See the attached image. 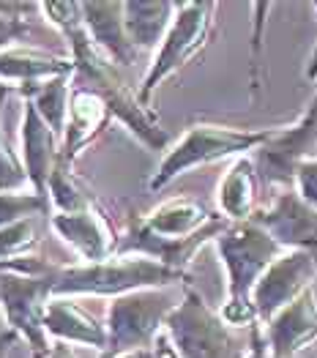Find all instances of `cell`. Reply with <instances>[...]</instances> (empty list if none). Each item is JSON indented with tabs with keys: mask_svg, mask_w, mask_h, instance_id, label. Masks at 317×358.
Here are the masks:
<instances>
[{
	"mask_svg": "<svg viewBox=\"0 0 317 358\" xmlns=\"http://www.w3.org/2000/svg\"><path fill=\"white\" fill-rule=\"evenodd\" d=\"M0 273H22V276H44L52 287V299H74V296H99V299H120L137 290H162L170 285H189V273L164 268L148 257H110L101 263H52L36 255H22L0 263Z\"/></svg>",
	"mask_w": 317,
	"mask_h": 358,
	"instance_id": "1",
	"label": "cell"
},
{
	"mask_svg": "<svg viewBox=\"0 0 317 358\" xmlns=\"http://www.w3.org/2000/svg\"><path fill=\"white\" fill-rule=\"evenodd\" d=\"M85 17V14H83ZM69 44V58L74 60L77 74L87 83V88L96 90L113 110V118L123 123L145 148L150 150H167L170 148V134L162 129L159 115L150 110V104H145L140 99L137 88H132L113 60L107 58L90 38L85 28V20L71 25L69 30L60 33Z\"/></svg>",
	"mask_w": 317,
	"mask_h": 358,
	"instance_id": "2",
	"label": "cell"
},
{
	"mask_svg": "<svg viewBox=\"0 0 317 358\" xmlns=\"http://www.w3.org/2000/svg\"><path fill=\"white\" fill-rule=\"evenodd\" d=\"M213 246L225 266V282H227L225 303L219 312L232 329H252L258 323L252 293L262 273L285 255V249L255 219L230 222L227 230L213 241Z\"/></svg>",
	"mask_w": 317,
	"mask_h": 358,
	"instance_id": "3",
	"label": "cell"
},
{
	"mask_svg": "<svg viewBox=\"0 0 317 358\" xmlns=\"http://www.w3.org/2000/svg\"><path fill=\"white\" fill-rule=\"evenodd\" d=\"M274 129L276 126L246 129V126H227V123H213V120H195L183 129L178 143L164 150L153 178L148 180V189L162 192L164 186H170L175 178H181L183 173L195 167H205L222 159L252 156L271 140Z\"/></svg>",
	"mask_w": 317,
	"mask_h": 358,
	"instance_id": "4",
	"label": "cell"
},
{
	"mask_svg": "<svg viewBox=\"0 0 317 358\" xmlns=\"http://www.w3.org/2000/svg\"><path fill=\"white\" fill-rule=\"evenodd\" d=\"M164 334L181 358H249L252 350V329H232L192 285H183Z\"/></svg>",
	"mask_w": 317,
	"mask_h": 358,
	"instance_id": "5",
	"label": "cell"
},
{
	"mask_svg": "<svg viewBox=\"0 0 317 358\" xmlns=\"http://www.w3.org/2000/svg\"><path fill=\"white\" fill-rule=\"evenodd\" d=\"M216 11H219V3H213V0L178 3V14H175L173 25L167 30L162 47L153 52V60H150L143 83L137 88L145 104H150L153 93L164 80H170L189 60H195L205 52V47L216 36Z\"/></svg>",
	"mask_w": 317,
	"mask_h": 358,
	"instance_id": "6",
	"label": "cell"
},
{
	"mask_svg": "<svg viewBox=\"0 0 317 358\" xmlns=\"http://www.w3.org/2000/svg\"><path fill=\"white\" fill-rule=\"evenodd\" d=\"M178 296L167 287L162 290H137L113 299L107 309V350L99 358H113L129 350L153 348L156 336L164 331L167 317L178 306Z\"/></svg>",
	"mask_w": 317,
	"mask_h": 358,
	"instance_id": "7",
	"label": "cell"
},
{
	"mask_svg": "<svg viewBox=\"0 0 317 358\" xmlns=\"http://www.w3.org/2000/svg\"><path fill=\"white\" fill-rule=\"evenodd\" d=\"M52 287L44 276L0 273V312L11 329L30 348V356L47 358L52 345L47 334V306Z\"/></svg>",
	"mask_w": 317,
	"mask_h": 358,
	"instance_id": "8",
	"label": "cell"
},
{
	"mask_svg": "<svg viewBox=\"0 0 317 358\" xmlns=\"http://www.w3.org/2000/svg\"><path fill=\"white\" fill-rule=\"evenodd\" d=\"M317 83L315 96L304 107V113L290 126H276L271 140L255 153L260 180L268 186H288L293 189L298 167L317 156Z\"/></svg>",
	"mask_w": 317,
	"mask_h": 358,
	"instance_id": "9",
	"label": "cell"
},
{
	"mask_svg": "<svg viewBox=\"0 0 317 358\" xmlns=\"http://www.w3.org/2000/svg\"><path fill=\"white\" fill-rule=\"evenodd\" d=\"M227 224H230V222L219 213V216H216L205 230H200L197 236L175 241V238H159V236H153L143 224L140 216H132L129 224H126V230H123L120 238H118L115 255H120V257H148V260L162 263L164 268H173V271H178V273H189V266H192L195 255L200 252L205 243L219 238V236L227 230Z\"/></svg>",
	"mask_w": 317,
	"mask_h": 358,
	"instance_id": "10",
	"label": "cell"
},
{
	"mask_svg": "<svg viewBox=\"0 0 317 358\" xmlns=\"http://www.w3.org/2000/svg\"><path fill=\"white\" fill-rule=\"evenodd\" d=\"M317 279L315 260L304 252H285L258 282L252 303L258 312V323H271L282 309H288L298 296H304Z\"/></svg>",
	"mask_w": 317,
	"mask_h": 358,
	"instance_id": "11",
	"label": "cell"
},
{
	"mask_svg": "<svg viewBox=\"0 0 317 358\" xmlns=\"http://www.w3.org/2000/svg\"><path fill=\"white\" fill-rule=\"evenodd\" d=\"M255 222L282 243L285 252H304L317 266V210L309 208L295 189H285L268 208L255 213Z\"/></svg>",
	"mask_w": 317,
	"mask_h": 358,
	"instance_id": "12",
	"label": "cell"
},
{
	"mask_svg": "<svg viewBox=\"0 0 317 358\" xmlns=\"http://www.w3.org/2000/svg\"><path fill=\"white\" fill-rule=\"evenodd\" d=\"M50 227L63 243H69L85 263H101L115 257L118 236L107 210L99 203L77 213H52Z\"/></svg>",
	"mask_w": 317,
	"mask_h": 358,
	"instance_id": "13",
	"label": "cell"
},
{
	"mask_svg": "<svg viewBox=\"0 0 317 358\" xmlns=\"http://www.w3.org/2000/svg\"><path fill=\"white\" fill-rule=\"evenodd\" d=\"M60 143L63 140L50 129V123L38 115L36 104L25 99L22 123H20V145H22L20 156H22L25 173H28L30 192H36L44 200H50V178L60 162Z\"/></svg>",
	"mask_w": 317,
	"mask_h": 358,
	"instance_id": "14",
	"label": "cell"
},
{
	"mask_svg": "<svg viewBox=\"0 0 317 358\" xmlns=\"http://www.w3.org/2000/svg\"><path fill=\"white\" fill-rule=\"evenodd\" d=\"M113 123L110 104L90 88L71 90V104H69V120L60 143V162L74 167L77 159L85 153Z\"/></svg>",
	"mask_w": 317,
	"mask_h": 358,
	"instance_id": "15",
	"label": "cell"
},
{
	"mask_svg": "<svg viewBox=\"0 0 317 358\" xmlns=\"http://www.w3.org/2000/svg\"><path fill=\"white\" fill-rule=\"evenodd\" d=\"M265 342L274 358H295L317 342V293L309 287L304 296L282 309L271 323L262 326Z\"/></svg>",
	"mask_w": 317,
	"mask_h": 358,
	"instance_id": "16",
	"label": "cell"
},
{
	"mask_svg": "<svg viewBox=\"0 0 317 358\" xmlns=\"http://www.w3.org/2000/svg\"><path fill=\"white\" fill-rule=\"evenodd\" d=\"M77 66L69 55H55V52H44L36 47H22V44H11L0 52V83L11 85L20 83L22 85H38L47 80H58V77H74Z\"/></svg>",
	"mask_w": 317,
	"mask_h": 358,
	"instance_id": "17",
	"label": "cell"
},
{
	"mask_svg": "<svg viewBox=\"0 0 317 358\" xmlns=\"http://www.w3.org/2000/svg\"><path fill=\"white\" fill-rule=\"evenodd\" d=\"M260 173L252 156H238L216 186V206L227 222H249L260 210Z\"/></svg>",
	"mask_w": 317,
	"mask_h": 358,
	"instance_id": "18",
	"label": "cell"
},
{
	"mask_svg": "<svg viewBox=\"0 0 317 358\" xmlns=\"http://www.w3.org/2000/svg\"><path fill=\"white\" fill-rule=\"evenodd\" d=\"M83 14H85V28L93 44L115 66H132L137 60L140 52L129 41L126 22H123V3L90 0V3H83Z\"/></svg>",
	"mask_w": 317,
	"mask_h": 358,
	"instance_id": "19",
	"label": "cell"
},
{
	"mask_svg": "<svg viewBox=\"0 0 317 358\" xmlns=\"http://www.w3.org/2000/svg\"><path fill=\"white\" fill-rule=\"evenodd\" d=\"M219 213H213L211 208H205L200 200L195 197H170L164 203H159L156 208H150L143 213V224L159 238H192L200 230H205Z\"/></svg>",
	"mask_w": 317,
	"mask_h": 358,
	"instance_id": "20",
	"label": "cell"
},
{
	"mask_svg": "<svg viewBox=\"0 0 317 358\" xmlns=\"http://www.w3.org/2000/svg\"><path fill=\"white\" fill-rule=\"evenodd\" d=\"M47 334L66 345H85L99 353L107 350V326L87 315L71 299H52L47 306Z\"/></svg>",
	"mask_w": 317,
	"mask_h": 358,
	"instance_id": "21",
	"label": "cell"
},
{
	"mask_svg": "<svg viewBox=\"0 0 317 358\" xmlns=\"http://www.w3.org/2000/svg\"><path fill=\"white\" fill-rule=\"evenodd\" d=\"M175 14H178V3L173 0H156V3H145V0H126L123 3V22L129 41L134 44L137 52H156L167 36V30L173 25Z\"/></svg>",
	"mask_w": 317,
	"mask_h": 358,
	"instance_id": "22",
	"label": "cell"
},
{
	"mask_svg": "<svg viewBox=\"0 0 317 358\" xmlns=\"http://www.w3.org/2000/svg\"><path fill=\"white\" fill-rule=\"evenodd\" d=\"M71 77H58V80H47L38 85H22L20 93L22 99H30L38 110V115L50 123V129L63 140L66 131V120H69V104H71V88H69Z\"/></svg>",
	"mask_w": 317,
	"mask_h": 358,
	"instance_id": "23",
	"label": "cell"
},
{
	"mask_svg": "<svg viewBox=\"0 0 317 358\" xmlns=\"http://www.w3.org/2000/svg\"><path fill=\"white\" fill-rule=\"evenodd\" d=\"M50 203L52 213H77L96 203V197L87 192V186L77 178L74 167L58 162L52 178H50Z\"/></svg>",
	"mask_w": 317,
	"mask_h": 358,
	"instance_id": "24",
	"label": "cell"
},
{
	"mask_svg": "<svg viewBox=\"0 0 317 358\" xmlns=\"http://www.w3.org/2000/svg\"><path fill=\"white\" fill-rule=\"evenodd\" d=\"M11 93V85H0V192H22L25 186L30 189L28 173L22 164V156L8 143V134L3 129V107Z\"/></svg>",
	"mask_w": 317,
	"mask_h": 358,
	"instance_id": "25",
	"label": "cell"
},
{
	"mask_svg": "<svg viewBox=\"0 0 317 358\" xmlns=\"http://www.w3.org/2000/svg\"><path fill=\"white\" fill-rule=\"evenodd\" d=\"M36 216H52V203L38 197L36 192H0V227Z\"/></svg>",
	"mask_w": 317,
	"mask_h": 358,
	"instance_id": "26",
	"label": "cell"
},
{
	"mask_svg": "<svg viewBox=\"0 0 317 358\" xmlns=\"http://www.w3.org/2000/svg\"><path fill=\"white\" fill-rule=\"evenodd\" d=\"M38 246V230H36V219H25L8 227H0V263L14 260L30 255Z\"/></svg>",
	"mask_w": 317,
	"mask_h": 358,
	"instance_id": "27",
	"label": "cell"
},
{
	"mask_svg": "<svg viewBox=\"0 0 317 358\" xmlns=\"http://www.w3.org/2000/svg\"><path fill=\"white\" fill-rule=\"evenodd\" d=\"M293 189H295V194H298L309 208L317 210V156L307 159V162L298 167Z\"/></svg>",
	"mask_w": 317,
	"mask_h": 358,
	"instance_id": "28",
	"label": "cell"
},
{
	"mask_svg": "<svg viewBox=\"0 0 317 358\" xmlns=\"http://www.w3.org/2000/svg\"><path fill=\"white\" fill-rule=\"evenodd\" d=\"M274 6L271 3H258L255 6V36H252V47H255V58H252V88L255 93H260V50H262V44H260V33H262V20H265V14L271 11Z\"/></svg>",
	"mask_w": 317,
	"mask_h": 358,
	"instance_id": "29",
	"label": "cell"
},
{
	"mask_svg": "<svg viewBox=\"0 0 317 358\" xmlns=\"http://www.w3.org/2000/svg\"><path fill=\"white\" fill-rule=\"evenodd\" d=\"M249 358H274L271 350H268V342H265V331L260 323L252 326V350H249Z\"/></svg>",
	"mask_w": 317,
	"mask_h": 358,
	"instance_id": "30",
	"label": "cell"
},
{
	"mask_svg": "<svg viewBox=\"0 0 317 358\" xmlns=\"http://www.w3.org/2000/svg\"><path fill=\"white\" fill-rule=\"evenodd\" d=\"M25 33H28L25 20H14L8 14H0V38L3 36H25Z\"/></svg>",
	"mask_w": 317,
	"mask_h": 358,
	"instance_id": "31",
	"label": "cell"
},
{
	"mask_svg": "<svg viewBox=\"0 0 317 358\" xmlns=\"http://www.w3.org/2000/svg\"><path fill=\"white\" fill-rule=\"evenodd\" d=\"M153 358H181L178 356V350H175V345L170 342V336L162 331L159 336H156V342H153Z\"/></svg>",
	"mask_w": 317,
	"mask_h": 358,
	"instance_id": "32",
	"label": "cell"
},
{
	"mask_svg": "<svg viewBox=\"0 0 317 358\" xmlns=\"http://www.w3.org/2000/svg\"><path fill=\"white\" fill-rule=\"evenodd\" d=\"M17 342H20V336L11 329L0 331V358H11V350H14Z\"/></svg>",
	"mask_w": 317,
	"mask_h": 358,
	"instance_id": "33",
	"label": "cell"
},
{
	"mask_svg": "<svg viewBox=\"0 0 317 358\" xmlns=\"http://www.w3.org/2000/svg\"><path fill=\"white\" fill-rule=\"evenodd\" d=\"M315 11H317V6H315ZM304 77H307V83H317V41H315V50H312V58L307 63Z\"/></svg>",
	"mask_w": 317,
	"mask_h": 358,
	"instance_id": "34",
	"label": "cell"
},
{
	"mask_svg": "<svg viewBox=\"0 0 317 358\" xmlns=\"http://www.w3.org/2000/svg\"><path fill=\"white\" fill-rule=\"evenodd\" d=\"M47 358H74V353L69 350V345H66V342H55Z\"/></svg>",
	"mask_w": 317,
	"mask_h": 358,
	"instance_id": "35",
	"label": "cell"
},
{
	"mask_svg": "<svg viewBox=\"0 0 317 358\" xmlns=\"http://www.w3.org/2000/svg\"><path fill=\"white\" fill-rule=\"evenodd\" d=\"M113 358H153V348H145V350H129V353H118Z\"/></svg>",
	"mask_w": 317,
	"mask_h": 358,
	"instance_id": "36",
	"label": "cell"
},
{
	"mask_svg": "<svg viewBox=\"0 0 317 358\" xmlns=\"http://www.w3.org/2000/svg\"><path fill=\"white\" fill-rule=\"evenodd\" d=\"M20 38H22V36H3V38H0V52H3L6 47H11L14 41H20ZM0 85H3V83H0Z\"/></svg>",
	"mask_w": 317,
	"mask_h": 358,
	"instance_id": "37",
	"label": "cell"
},
{
	"mask_svg": "<svg viewBox=\"0 0 317 358\" xmlns=\"http://www.w3.org/2000/svg\"><path fill=\"white\" fill-rule=\"evenodd\" d=\"M30 358H41V356H30Z\"/></svg>",
	"mask_w": 317,
	"mask_h": 358,
	"instance_id": "38",
	"label": "cell"
}]
</instances>
